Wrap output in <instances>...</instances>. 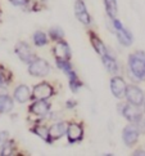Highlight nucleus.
<instances>
[{
	"instance_id": "f257e3e1",
	"label": "nucleus",
	"mask_w": 145,
	"mask_h": 156,
	"mask_svg": "<svg viewBox=\"0 0 145 156\" xmlns=\"http://www.w3.org/2000/svg\"><path fill=\"white\" fill-rule=\"evenodd\" d=\"M129 67L133 77H136L139 81L145 80V53L137 51L130 54Z\"/></svg>"
},
{
	"instance_id": "f03ea898",
	"label": "nucleus",
	"mask_w": 145,
	"mask_h": 156,
	"mask_svg": "<svg viewBox=\"0 0 145 156\" xmlns=\"http://www.w3.org/2000/svg\"><path fill=\"white\" fill-rule=\"evenodd\" d=\"M113 27L116 30V34H117V37H118V41L125 47H129L132 44L133 41V37H132V34L131 32L125 29L123 25L117 20V18H113Z\"/></svg>"
},
{
	"instance_id": "7ed1b4c3",
	"label": "nucleus",
	"mask_w": 145,
	"mask_h": 156,
	"mask_svg": "<svg viewBox=\"0 0 145 156\" xmlns=\"http://www.w3.org/2000/svg\"><path fill=\"white\" fill-rule=\"evenodd\" d=\"M29 72L32 76H45L49 74L50 71V66L46 62L45 59H41V58H36L31 61L29 63Z\"/></svg>"
},
{
	"instance_id": "20e7f679",
	"label": "nucleus",
	"mask_w": 145,
	"mask_h": 156,
	"mask_svg": "<svg viewBox=\"0 0 145 156\" xmlns=\"http://www.w3.org/2000/svg\"><path fill=\"white\" fill-rule=\"evenodd\" d=\"M126 98H127V101H129V103L131 105H135V106H141L144 103V93L143 90L139 87L136 85H129V87H126Z\"/></svg>"
},
{
	"instance_id": "39448f33",
	"label": "nucleus",
	"mask_w": 145,
	"mask_h": 156,
	"mask_svg": "<svg viewBox=\"0 0 145 156\" xmlns=\"http://www.w3.org/2000/svg\"><path fill=\"white\" fill-rule=\"evenodd\" d=\"M53 93L54 89L52 85L48 84V83H40V84L35 85L31 97H33L35 99H48L53 96Z\"/></svg>"
},
{
	"instance_id": "423d86ee",
	"label": "nucleus",
	"mask_w": 145,
	"mask_h": 156,
	"mask_svg": "<svg viewBox=\"0 0 145 156\" xmlns=\"http://www.w3.org/2000/svg\"><path fill=\"white\" fill-rule=\"evenodd\" d=\"M137 138H139L137 126L132 125V124L125 126L123 133H122V139H123V142L127 147H132L133 144L137 142Z\"/></svg>"
},
{
	"instance_id": "0eeeda50",
	"label": "nucleus",
	"mask_w": 145,
	"mask_h": 156,
	"mask_svg": "<svg viewBox=\"0 0 145 156\" xmlns=\"http://www.w3.org/2000/svg\"><path fill=\"white\" fill-rule=\"evenodd\" d=\"M15 53L19 57V59L23 61L25 63H30L31 61H33V53L31 51L30 45L25 41H19L15 45Z\"/></svg>"
},
{
	"instance_id": "6e6552de",
	"label": "nucleus",
	"mask_w": 145,
	"mask_h": 156,
	"mask_svg": "<svg viewBox=\"0 0 145 156\" xmlns=\"http://www.w3.org/2000/svg\"><path fill=\"white\" fill-rule=\"evenodd\" d=\"M66 133H67V137H68V141L71 143L79 142L83 137V128L80 124H77V122H71V124L67 126Z\"/></svg>"
},
{
	"instance_id": "1a4fd4ad",
	"label": "nucleus",
	"mask_w": 145,
	"mask_h": 156,
	"mask_svg": "<svg viewBox=\"0 0 145 156\" xmlns=\"http://www.w3.org/2000/svg\"><path fill=\"white\" fill-rule=\"evenodd\" d=\"M122 115H123L130 122H135V124H137V122L141 120V112L139 111L137 106L131 105V103L123 106V110H122Z\"/></svg>"
},
{
	"instance_id": "9d476101",
	"label": "nucleus",
	"mask_w": 145,
	"mask_h": 156,
	"mask_svg": "<svg viewBox=\"0 0 145 156\" xmlns=\"http://www.w3.org/2000/svg\"><path fill=\"white\" fill-rule=\"evenodd\" d=\"M53 53H54V57L57 59L69 61V58H71V49L68 47V44L66 41H62V40H59L57 44H55Z\"/></svg>"
},
{
	"instance_id": "9b49d317",
	"label": "nucleus",
	"mask_w": 145,
	"mask_h": 156,
	"mask_svg": "<svg viewBox=\"0 0 145 156\" xmlns=\"http://www.w3.org/2000/svg\"><path fill=\"white\" fill-rule=\"evenodd\" d=\"M126 87L127 85H126L125 80L120 76H114V77H112V80H110V90H112L113 96L117 98H121L125 94Z\"/></svg>"
},
{
	"instance_id": "f8f14e48",
	"label": "nucleus",
	"mask_w": 145,
	"mask_h": 156,
	"mask_svg": "<svg viewBox=\"0 0 145 156\" xmlns=\"http://www.w3.org/2000/svg\"><path fill=\"white\" fill-rule=\"evenodd\" d=\"M75 13H76V17L79 18V21L82 22L83 25H89L91 22L90 14L87 13L85 3H83L82 0H76V3H75Z\"/></svg>"
},
{
	"instance_id": "ddd939ff",
	"label": "nucleus",
	"mask_w": 145,
	"mask_h": 156,
	"mask_svg": "<svg viewBox=\"0 0 145 156\" xmlns=\"http://www.w3.org/2000/svg\"><path fill=\"white\" fill-rule=\"evenodd\" d=\"M50 105L45 101V99H37L36 102H33L30 106V112L37 116H45L49 112Z\"/></svg>"
},
{
	"instance_id": "4468645a",
	"label": "nucleus",
	"mask_w": 145,
	"mask_h": 156,
	"mask_svg": "<svg viewBox=\"0 0 145 156\" xmlns=\"http://www.w3.org/2000/svg\"><path fill=\"white\" fill-rule=\"evenodd\" d=\"M66 130H67V126L64 122H57V124H53L52 126L49 128V137H50V141H57L60 137H63L66 134Z\"/></svg>"
},
{
	"instance_id": "2eb2a0df",
	"label": "nucleus",
	"mask_w": 145,
	"mask_h": 156,
	"mask_svg": "<svg viewBox=\"0 0 145 156\" xmlns=\"http://www.w3.org/2000/svg\"><path fill=\"white\" fill-rule=\"evenodd\" d=\"M31 98V90L27 85H18L14 90V99L19 103H26Z\"/></svg>"
},
{
	"instance_id": "dca6fc26",
	"label": "nucleus",
	"mask_w": 145,
	"mask_h": 156,
	"mask_svg": "<svg viewBox=\"0 0 145 156\" xmlns=\"http://www.w3.org/2000/svg\"><path fill=\"white\" fill-rule=\"evenodd\" d=\"M102 61H103L104 67L107 69L108 72H110V74H116V72L118 71V65H117V61L112 57V55H109L108 53H105L104 55H102Z\"/></svg>"
},
{
	"instance_id": "f3484780",
	"label": "nucleus",
	"mask_w": 145,
	"mask_h": 156,
	"mask_svg": "<svg viewBox=\"0 0 145 156\" xmlns=\"http://www.w3.org/2000/svg\"><path fill=\"white\" fill-rule=\"evenodd\" d=\"M90 37H91V44H93V47H94V49L96 51L98 54L104 55L105 53H108V52H107V48H105V45H104V43L100 40V39H99L96 35L90 34Z\"/></svg>"
},
{
	"instance_id": "a211bd4d",
	"label": "nucleus",
	"mask_w": 145,
	"mask_h": 156,
	"mask_svg": "<svg viewBox=\"0 0 145 156\" xmlns=\"http://www.w3.org/2000/svg\"><path fill=\"white\" fill-rule=\"evenodd\" d=\"M31 132L35 133V134H37L40 138H42L45 142L52 143V141H50V137H49V129H48L46 126H44V125H36V126L32 128Z\"/></svg>"
},
{
	"instance_id": "6ab92c4d",
	"label": "nucleus",
	"mask_w": 145,
	"mask_h": 156,
	"mask_svg": "<svg viewBox=\"0 0 145 156\" xmlns=\"http://www.w3.org/2000/svg\"><path fill=\"white\" fill-rule=\"evenodd\" d=\"M13 108V101L12 98L5 96V94H3V96H0V112H9V111H12Z\"/></svg>"
},
{
	"instance_id": "aec40b11",
	"label": "nucleus",
	"mask_w": 145,
	"mask_h": 156,
	"mask_svg": "<svg viewBox=\"0 0 145 156\" xmlns=\"http://www.w3.org/2000/svg\"><path fill=\"white\" fill-rule=\"evenodd\" d=\"M105 4V10L110 18H116L117 16V0H104Z\"/></svg>"
},
{
	"instance_id": "412c9836",
	"label": "nucleus",
	"mask_w": 145,
	"mask_h": 156,
	"mask_svg": "<svg viewBox=\"0 0 145 156\" xmlns=\"http://www.w3.org/2000/svg\"><path fill=\"white\" fill-rule=\"evenodd\" d=\"M32 39H33V43H35L37 47H44L48 44V36L45 32H42V31H36L35 34H33Z\"/></svg>"
},
{
	"instance_id": "4be33fe9",
	"label": "nucleus",
	"mask_w": 145,
	"mask_h": 156,
	"mask_svg": "<svg viewBox=\"0 0 145 156\" xmlns=\"http://www.w3.org/2000/svg\"><path fill=\"white\" fill-rule=\"evenodd\" d=\"M57 65H58V67L62 70L64 74L67 76H69L72 72H75L73 69H72V66L69 63V61H62V59H57Z\"/></svg>"
},
{
	"instance_id": "5701e85b",
	"label": "nucleus",
	"mask_w": 145,
	"mask_h": 156,
	"mask_svg": "<svg viewBox=\"0 0 145 156\" xmlns=\"http://www.w3.org/2000/svg\"><path fill=\"white\" fill-rule=\"evenodd\" d=\"M10 77H12V75H10V72L7 69L0 67V88L8 85L10 81Z\"/></svg>"
},
{
	"instance_id": "b1692460",
	"label": "nucleus",
	"mask_w": 145,
	"mask_h": 156,
	"mask_svg": "<svg viewBox=\"0 0 145 156\" xmlns=\"http://www.w3.org/2000/svg\"><path fill=\"white\" fill-rule=\"evenodd\" d=\"M49 35H50V39L54 41H59L62 40L63 36H64V32L62 29H59V27H52L49 31Z\"/></svg>"
},
{
	"instance_id": "393cba45",
	"label": "nucleus",
	"mask_w": 145,
	"mask_h": 156,
	"mask_svg": "<svg viewBox=\"0 0 145 156\" xmlns=\"http://www.w3.org/2000/svg\"><path fill=\"white\" fill-rule=\"evenodd\" d=\"M68 77H69V87H71V89L73 92H77V90H79V88L82 87V83L80 81L79 77H77L76 72H72Z\"/></svg>"
},
{
	"instance_id": "a878e982",
	"label": "nucleus",
	"mask_w": 145,
	"mask_h": 156,
	"mask_svg": "<svg viewBox=\"0 0 145 156\" xmlns=\"http://www.w3.org/2000/svg\"><path fill=\"white\" fill-rule=\"evenodd\" d=\"M0 155L7 156V155H12V142H5L2 146V151H0Z\"/></svg>"
},
{
	"instance_id": "bb28decb",
	"label": "nucleus",
	"mask_w": 145,
	"mask_h": 156,
	"mask_svg": "<svg viewBox=\"0 0 145 156\" xmlns=\"http://www.w3.org/2000/svg\"><path fill=\"white\" fill-rule=\"evenodd\" d=\"M8 141V132H2V133H0V143H5V142H7Z\"/></svg>"
},
{
	"instance_id": "cd10ccee",
	"label": "nucleus",
	"mask_w": 145,
	"mask_h": 156,
	"mask_svg": "<svg viewBox=\"0 0 145 156\" xmlns=\"http://www.w3.org/2000/svg\"><path fill=\"white\" fill-rule=\"evenodd\" d=\"M9 2L13 5H17V7H22V5H25L27 3V0H9Z\"/></svg>"
},
{
	"instance_id": "c85d7f7f",
	"label": "nucleus",
	"mask_w": 145,
	"mask_h": 156,
	"mask_svg": "<svg viewBox=\"0 0 145 156\" xmlns=\"http://www.w3.org/2000/svg\"><path fill=\"white\" fill-rule=\"evenodd\" d=\"M133 155H145V152L143 151V150H137V151L133 152Z\"/></svg>"
},
{
	"instance_id": "c756f323",
	"label": "nucleus",
	"mask_w": 145,
	"mask_h": 156,
	"mask_svg": "<svg viewBox=\"0 0 145 156\" xmlns=\"http://www.w3.org/2000/svg\"><path fill=\"white\" fill-rule=\"evenodd\" d=\"M75 106H76L75 102H73V103H72V102H67V107H69V108H71V107H75Z\"/></svg>"
},
{
	"instance_id": "7c9ffc66",
	"label": "nucleus",
	"mask_w": 145,
	"mask_h": 156,
	"mask_svg": "<svg viewBox=\"0 0 145 156\" xmlns=\"http://www.w3.org/2000/svg\"><path fill=\"white\" fill-rule=\"evenodd\" d=\"M144 110H145V99H144Z\"/></svg>"
},
{
	"instance_id": "2f4dec72",
	"label": "nucleus",
	"mask_w": 145,
	"mask_h": 156,
	"mask_svg": "<svg viewBox=\"0 0 145 156\" xmlns=\"http://www.w3.org/2000/svg\"><path fill=\"white\" fill-rule=\"evenodd\" d=\"M144 126H145V120H144Z\"/></svg>"
}]
</instances>
